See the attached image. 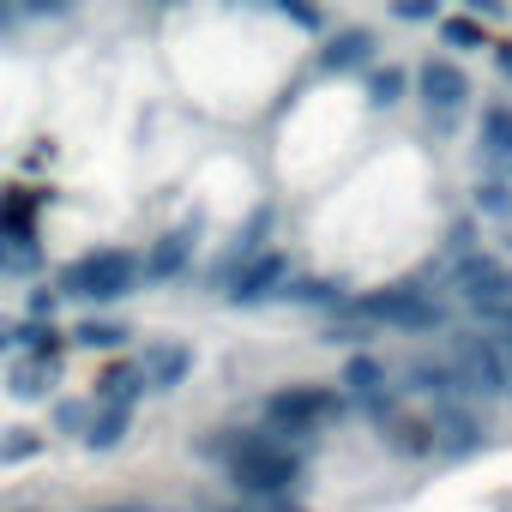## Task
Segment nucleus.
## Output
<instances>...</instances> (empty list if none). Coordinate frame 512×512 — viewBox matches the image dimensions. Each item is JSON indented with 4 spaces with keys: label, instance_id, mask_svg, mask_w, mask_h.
<instances>
[{
    "label": "nucleus",
    "instance_id": "obj_1",
    "mask_svg": "<svg viewBox=\"0 0 512 512\" xmlns=\"http://www.w3.org/2000/svg\"><path fill=\"white\" fill-rule=\"evenodd\" d=\"M223 470H229L235 494L260 500V506H278V500H290L296 482H302V452H296L290 440H278L272 428H247V434H241V452H235Z\"/></svg>",
    "mask_w": 512,
    "mask_h": 512
},
{
    "label": "nucleus",
    "instance_id": "obj_2",
    "mask_svg": "<svg viewBox=\"0 0 512 512\" xmlns=\"http://www.w3.org/2000/svg\"><path fill=\"white\" fill-rule=\"evenodd\" d=\"M344 314H356L362 326L410 332V338L452 332V308H446V296H434V290H422V284H386V290H368V296L344 302Z\"/></svg>",
    "mask_w": 512,
    "mask_h": 512
},
{
    "label": "nucleus",
    "instance_id": "obj_3",
    "mask_svg": "<svg viewBox=\"0 0 512 512\" xmlns=\"http://www.w3.org/2000/svg\"><path fill=\"white\" fill-rule=\"evenodd\" d=\"M446 362L464 386V404L482 410V404H506V386H512V362L500 350L494 332L482 326H464V332H446Z\"/></svg>",
    "mask_w": 512,
    "mask_h": 512
},
{
    "label": "nucleus",
    "instance_id": "obj_4",
    "mask_svg": "<svg viewBox=\"0 0 512 512\" xmlns=\"http://www.w3.org/2000/svg\"><path fill=\"white\" fill-rule=\"evenodd\" d=\"M133 284H139V253L97 247V253H79L61 272L55 296H67V302H121V296H133Z\"/></svg>",
    "mask_w": 512,
    "mask_h": 512
},
{
    "label": "nucleus",
    "instance_id": "obj_5",
    "mask_svg": "<svg viewBox=\"0 0 512 512\" xmlns=\"http://www.w3.org/2000/svg\"><path fill=\"white\" fill-rule=\"evenodd\" d=\"M452 290H458V302L476 314V320H488V326H506V314H512V272H506V260H494V253H464V260H452Z\"/></svg>",
    "mask_w": 512,
    "mask_h": 512
},
{
    "label": "nucleus",
    "instance_id": "obj_6",
    "mask_svg": "<svg viewBox=\"0 0 512 512\" xmlns=\"http://www.w3.org/2000/svg\"><path fill=\"white\" fill-rule=\"evenodd\" d=\"M332 416H344V392H332V386H284V392H272L266 398V428L284 440H308L320 422H332Z\"/></svg>",
    "mask_w": 512,
    "mask_h": 512
},
{
    "label": "nucleus",
    "instance_id": "obj_7",
    "mask_svg": "<svg viewBox=\"0 0 512 512\" xmlns=\"http://www.w3.org/2000/svg\"><path fill=\"white\" fill-rule=\"evenodd\" d=\"M410 85H416V97H422L428 121H434L440 133H452V121H458V115H464V103H470V73H464L458 61H446V55H440V61L428 55V61L416 67V79H410Z\"/></svg>",
    "mask_w": 512,
    "mask_h": 512
},
{
    "label": "nucleus",
    "instance_id": "obj_8",
    "mask_svg": "<svg viewBox=\"0 0 512 512\" xmlns=\"http://www.w3.org/2000/svg\"><path fill=\"white\" fill-rule=\"evenodd\" d=\"M284 284H290V260H284L278 247H266V253H253V260H241V266L223 278V296H229L235 308H260V302L284 296Z\"/></svg>",
    "mask_w": 512,
    "mask_h": 512
},
{
    "label": "nucleus",
    "instance_id": "obj_9",
    "mask_svg": "<svg viewBox=\"0 0 512 512\" xmlns=\"http://www.w3.org/2000/svg\"><path fill=\"white\" fill-rule=\"evenodd\" d=\"M428 434H434V458H476L482 446H488V434H482V416L470 410V404H446V410H434L428 416Z\"/></svg>",
    "mask_w": 512,
    "mask_h": 512
},
{
    "label": "nucleus",
    "instance_id": "obj_10",
    "mask_svg": "<svg viewBox=\"0 0 512 512\" xmlns=\"http://www.w3.org/2000/svg\"><path fill=\"white\" fill-rule=\"evenodd\" d=\"M476 163L488 181H512V109L506 103H482L476 121Z\"/></svg>",
    "mask_w": 512,
    "mask_h": 512
},
{
    "label": "nucleus",
    "instance_id": "obj_11",
    "mask_svg": "<svg viewBox=\"0 0 512 512\" xmlns=\"http://www.w3.org/2000/svg\"><path fill=\"white\" fill-rule=\"evenodd\" d=\"M404 392L428 398L434 410L464 404V386H458V374H452V362H446V356H410V362H404Z\"/></svg>",
    "mask_w": 512,
    "mask_h": 512
},
{
    "label": "nucleus",
    "instance_id": "obj_12",
    "mask_svg": "<svg viewBox=\"0 0 512 512\" xmlns=\"http://www.w3.org/2000/svg\"><path fill=\"white\" fill-rule=\"evenodd\" d=\"M139 374H145V392H175V386H187V374H193V350L175 344V338H163V344L145 350Z\"/></svg>",
    "mask_w": 512,
    "mask_h": 512
},
{
    "label": "nucleus",
    "instance_id": "obj_13",
    "mask_svg": "<svg viewBox=\"0 0 512 512\" xmlns=\"http://www.w3.org/2000/svg\"><path fill=\"white\" fill-rule=\"evenodd\" d=\"M193 235H199V223H181V229H169V235H157V247L139 260V272L145 278H181L187 272V260H193Z\"/></svg>",
    "mask_w": 512,
    "mask_h": 512
},
{
    "label": "nucleus",
    "instance_id": "obj_14",
    "mask_svg": "<svg viewBox=\"0 0 512 512\" xmlns=\"http://www.w3.org/2000/svg\"><path fill=\"white\" fill-rule=\"evenodd\" d=\"M362 67H374V31H368V25H350V31L326 37L320 73H362Z\"/></svg>",
    "mask_w": 512,
    "mask_h": 512
},
{
    "label": "nucleus",
    "instance_id": "obj_15",
    "mask_svg": "<svg viewBox=\"0 0 512 512\" xmlns=\"http://www.w3.org/2000/svg\"><path fill=\"white\" fill-rule=\"evenodd\" d=\"M338 386H344V398H350V404H362V398H380V392H392V374H386V362H380V356L356 350V356L344 362Z\"/></svg>",
    "mask_w": 512,
    "mask_h": 512
},
{
    "label": "nucleus",
    "instance_id": "obj_16",
    "mask_svg": "<svg viewBox=\"0 0 512 512\" xmlns=\"http://www.w3.org/2000/svg\"><path fill=\"white\" fill-rule=\"evenodd\" d=\"M139 398H145L139 362H109V368L97 374V404H103V410H133Z\"/></svg>",
    "mask_w": 512,
    "mask_h": 512
},
{
    "label": "nucleus",
    "instance_id": "obj_17",
    "mask_svg": "<svg viewBox=\"0 0 512 512\" xmlns=\"http://www.w3.org/2000/svg\"><path fill=\"white\" fill-rule=\"evenodd\" d=\"M470 217L476 223H506L512 229V181H476V193H470Z\"/></svg>",
    "mask_w": 512,
    "mask_h": 512
},
{
    "label": "nucleus",
    "instance_id": "obj_18",
    "mask_svg": "<svg viewBox=\"0 0 512 512\" xmlns=\"http://www.w3.org/2000/svg\"><path fill=\"white\" fill-rule=\"evenodd\" d=\"M127 434H133V410H97V416L85 422V446H91V452H115Z\"/></svg>",
    "mask_w": 512,
    "mask_h": 512
},
{
    "label": "nucleus",
    "instance_id": "obj_19",
    "mask_svg": "<svg viewBox=\"0 0 512 512\" xmlns=\"http://www.w3.org/2000/svg\"><path fill=\"white\" fill-rule=\"evenodd\" d=\"M284 302H296V308H344L350 296L332 278H290L284 284Z\"/></svg>",
    "mask_w": 512,
    "mask_h": 512
},
{
    "label": "nucleus",
    "instance_id": "obj_20",
    "mask_svg": "<svg viewBox=\"0 0 512 512\" xmlns=\"http://www.w3.org/2000/svg\"><path fill=\"white\" fill-rule=\"evenodd\" d=\"M380 434H386V440H392V452H404V458H428V452H434V434H428V422L392 416V422H380Z\"/></svg>",
    "mask_w": 512,
    "mask_h": 512
},
{
    "label": "nucleus",
    "instance_id": "obj_21",
    "mask_svg": "<svg viewBox=\"0 0 512 512\" xmlns=\"http://www.w3.org/2000/svg\"><path fill=\"white\" fill-rule=\"evenodd\" d=\"M410 97V73L404 67H374L368 73V109H398Z\"/></svg>",
    "mask_w": 512,
    "mask_h": 512
},
{
    "label": "nucleus",
    "instance_id": "obj_22",
    "mask_svg": "<svg viewBox=\"0 0 512 512\" xmlns=\"http://www.w3.org/2000/svg\"><path fill=\"white\" fill-rule=\"evenodd\" d=\"M434 31H440V43H446V49H464V55H470V49H488V31H482V19L440 13V25H434Z\"/></svg>",
    "mask_w": 512,
    "mask_h": 512
},
{
    "label": "nucleus",
    "instance_id": "obj_23",
    "mask_svg": "<svg viewBox=\"0 0 512 512\" xmlns=\"http://www.w3.org/2000/svg\"><path fill=\"white\" fill-rule=\"evenodd\" d=\"M127 338H133V332H127L121 320H79V326H73V344H79V350H121Z\"/></svg>",
    "mask_w": 512,
    "mask_h": 512
},
{
    "label": "nucleus",
    "instance_id": "obj_24",
    "mask_svg": "<svg viewBox=\"0 0 512 512\" xmlns=\"http://www.w3.org/2000/svg\"><path fill=\"white\" fill-rule=\"evenodd\" d=\"M13 344H25L31 350V362H61V332L55 326H37V320H25V326H13Z\"/></svg>",
    "mask_w": 512,
    "mask_h": 512
},
{
    "label": "nucleus",
    "instance_id": "obj_25",
    "mask_svg": "<svg viewBox=\"0 0 512 512\" xmlns=\"http://www.w3.org/2000/svg\"><path fill=\"white\" fill-rule=\"evenodd\" d=\"M49 386H55V368H49V362H19L7 392H13L19 404H37V398H49Z\"/></svg>",
    "mask_w": 512,
    "mask_h": 512
},
{
    "label": "nucleus",
    "instance_id": "obj_26",
    "mask_svg": "<svg viewBox=\"0 0 512 512\" xmlns=\"http://www.w3.org/2000/svg\"><path fill=\"white\" fill-rule=\"evenodd\" d=\"M37 452H43V434H31V428H7V434H0V464H25Z\"/></svg>",
    "mask_w": 512,
    "mask_h": 512
},
{
    "label": "nucleus",
    "instance_id": "obj_27",
    "mask_svg": "<svg viewBox=\"0 0 512 512\" xmlns=\"http://www.w3.org/2000/svg\"><path fill=\"white\" fill-rule=\"evenodd\" d=\"M464 253H476V217H458L446 229V260H464Z\"/></svg>",
    "mask_w": 512,
    "mask_h": 512
},
{
    "label": "nucleus",
    "instance_id": "obj_28",
    "mask_svg": "<svg viewBox=\"0 0 512 512\" xmlns=\"http://www.w3.org/2000/svg\"><path fill=\"white\" fill-rule=\"evenodd\" d=\"M392 19H404V25H440V7H434V0H398Z\"/></svg>",
    "mask_w": 512,
    "mask_h": 512
},
{
    "label": "nucleus",
    "instance_id": "obj_29",
    "mask_svg": "<svg viewBox=\"0 0 512 512\" xmlns=\"http://www.w3.org/2000/svg\"><path fill=\"white\" fill-rule=\"evenodd\" d=\"M85 422H91V410H85V404H73V398H61V404H55V428H61V434H85Z\"/></svg>",
    "mask_w": 512,
    "mask_h": 512
},
{
    "label": "nucleus",
    "instance_id": "obj_30",
    "mask_svg": "<svg viewBox=\"0 0 512 512\" xmlns=\"http://www.w3.org/2000/svg\"><path fill=\"white\" fill-rule=\"evenodd\" d=\"M290 25H302V31H326V13L320 7H296V0H284V7H278Z\"/></svg>",
    "mask_w": 512,
    "mask_h": 512
},
{
    "label": "nucleus",
    "instance_id": "obj_31",
    "mask_svg": "<svg viewBox=\"0 0 512 512\" xmlns=\"http://www.w3.org/2000/svg\"><path fill=\"white\" fill-rule=\"evenodd\" d=\"M49 314H55V290H37V296H31V320L49 326Z\"/></svg>",
    "mask_w": 512,
    "mask_h": 512
},
{
    "label": "nucleus",
    "instance_id": "obj_32",
    "mask_svg": "<svg viewBox=\"0 0 512 512\" xmlns=\"http://www.w3.org/2000/svg\"><path fill=\"white\" fill-rule=\"evenodd\" d=\"M362 338H368V326H362V320H356V326H332V332H326V344H362Z\"/></svg>",
    "mask_w": 512,
    "mask_h": 512
},
{
    "label": "nucleus",
    "instance_id": "obj_33",
    "mask_svg": "<svg viewBox=\"0 0 512 512\" xmlns=\"http://www.w3.org/2000/svg\"><path fill=\"white\" fill-rule=\"evenodd\" d=\"M494 67H500V73L512 79V43H494Z\"/></svg>",
    "mask_w": 512,
    "mask_h": 512
},
{
    "label": "nucleus",
    "instance_id": "obj_34",
    "mask_svg": "<svg viewBox=\"0 0 512 512\" xmlns=\"http://www.w3.org/2000/svg\"><path fill=\"white\" fill-rule=\"evenodd\" d=\"M500 350H506V362H512V314H506V326H500Z\"/></svg>",
    "mask_w": 512,
    "mask_h": 512
},
{
    "label": "nucleus",
    "instance_id": "obj_35",
    "mask_svg": "<svg viewBox=\"0 0 512 512\" xmlns=\"http://www.w3.org/2000/svg\"><path fill=\"white\" fill-rule=\"evenodd\" d=\"M260 512H296V506H284V500H278V506H260Z\"/></svg>",
    "mask_w": 512,
    "mask_h": 512
},
{
    "label": "nucleus",
    "instance_id": "obj_36",
    "mask_svg": "<svg viewBox=\"0 0 512 512\" xmlns=\"http://www.w3.org/2000/svg\"><path fill=\"white\" fill-rule=\"evenodd\" d=\"M506 247H512V241H506Z\"/></svg>",
    "mask_w": 512,
    "mask_h": 512
}]
</instances>
